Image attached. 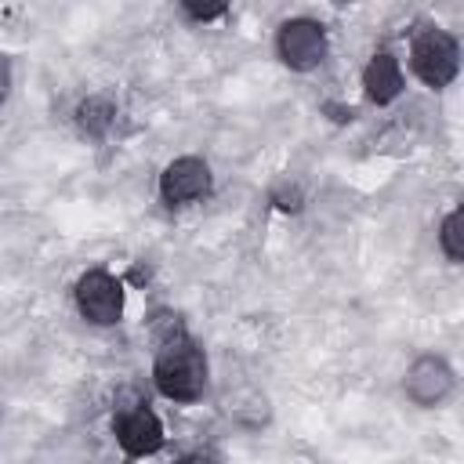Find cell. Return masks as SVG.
I'll return each instance as SVG.
<instances>
[{"mask_svg":"<svg viewBox=\"0 0 464 464\" xmlns=\"http://www.w3.org/2000/svg\"><path fill=\"white\" fill-rule=\"evenodd\" d=\"M156 388L174 399V402H196L207 388V355L199 344H192L188 337L178 344H167L156 352V366H152Z\"/></svg>","mask_w":464,"mask_h":464,"instance_id":"1","label":"cell"},{"mask_svg":"<svg viewBox=\"0 0 464 464\" xmlns=\"http://www.w3.org/2000/svg\"><path fill=\"white\" fill-rule=\"evenodd\" d=\"M149 337L156 341V348H167V344L185 341L188 334H185V323H181L178 312H170V308H156V312L149 315Z\"/></svg>","mask_w":464,"mask_h":464,"instance_id":"11","label":"cell"},{"mask_svg":"<svg viewBox=\"0 0 464 464\" xmlns=\"http://www.w3.org/2000/svg\"><path fill=\"white\" fill-rule=\"evenodd\" d=\"M116 123V105L105 98V94H91L76 105V127L87 134V138H105Z\"/></svg>","mask_w":464,"mask_h":464,"instance_id":"9","label":"cell"},{"mask_svg":"<svg viewBox=\"0 0 464 464\" xmlns=\"http://www.w3.org/2000/svg\"><path fill=\"white\" fill-rule=\"evenodd\" d=\"M439 246L450 261H464V210L453 207L439 225Z\"/></svg>","mask_w":464,"mask_h":464,"instance_id":"12","label":"cell"},{"mask_svg":"<svg viewBox=\"0 0 464 464\" xmlns=\"http://www.w3.org/2000/svg\"><path fill=\"white\" fill-rule=\"evenodd\" d=\"M76 308L94 326H112L123 315V283L105 268H91L76 279Z\"/></svg>","mask_w":464,"mask_h":464,"instance_id":"3","label":"cell"},{"mask_svg":"<svg viewBox=\"0 0 464 464\" xmlns=\"http://www.w3.org/2000/svg\"><path fill=\"white\" fill-rule=\"evenodd\" d=\"M362 87H366V98L373 105H388L402 94V69H399V58L388 54V51H377L366 69H362Z\"/></svg>","mask_w":464,"mask_h":464,"instance_id":"8","label":"cell"},{"mask_svg":"<svg viewBox=\"0 0 464 464\" xmlns=\"http://www.w3.org/2000/svg\"><path fill=\"white\" fill-rule=\"evenodd\" d=\"M174 464H210V460H207L203 453H188V457H178Z\"/></svg>","mask_w":464,"mask_h":464,"instance_id":"16","label":"cell"},{"mask_svg":"<svg viewBox=\"0 0 464 464\" xmlns=\"http://www.w3.org/2000/svg\"><path fill=\"white\" fill-rule=\"evenodd\" d=\"M272 199H276L279 210H301V203H304V196H301L297 185H279V188L272 192Z\"/></svg>","mask_w":464,"mask_h":464,"instance_id":"14","label":"cell"},{"mask_svg":"<svg viewBox=\"0 0 464 464\" xmlns=\"http://www.w3.org/2000/svg\"><path fill=\"white\" fill-rule=\"evenodd\" d=\"M181 11H185L192 22H214V18H221L228 7H225V4H185Z\"/></svg>","mask_w":464,"mask_h":464,"instance_id":"13","label":"cell"},{"mask_svg":"<svg viewBox=\"0 0 464 464\" xmlns=\"http://www.w3.org/2000/svg\"><path fill=\"white\" fill-rule=\"evenodd\" d=\"M457 388V373L442 355H420L402 377V392L417 406H442Z\"/></svg>","mask_w":464,"mask_h":464,"instance_id":"5","label":"cell"},{"mask_svg":"<svg viewBox=\"0 0 464 464\" xmlns=\"http://www.w3.org/2000/svg\"><path fill=\"white\" fill-rule=\"evenodd\" d=\"M276 51L283 65L308 72L326 58V29L315 18H290L276 33Z\"/></svg>","mask_w":464,"mask_h":464,"instance_id":"4","label":"cell"},{"mask_svg":"<svg viewBox=\"0 0 464 464\" xmlns=\"http://www.w3.org/2000/svg\"><path fill=\"white\" fill-rule=\"evenodd\" d=\"M225 406H228V417L246 424V428H261L268 420V399L261 392H254V388H243V392L228 395Z\"/></svg>","mask_w":464,"mask_h":464,"instance_id":"10","label":"cell"},{"mask_svg":"<svg viewBox=\"0 0 464 464\" xmlns=\"http://www.w3.org/2000/svg\"><path fill=\"white\" fill-rule=\"evenodd\" d=\"M207 192H210V167L199 156H178L160 174V196H163L167 207L203 199Z\"/></svg>","mask_w":464,"mask_h":464,"instance_id":"6","label":"cell"},{"mask_svg":"<svg viewBox=\"0 0 464 464\" xmlns=\"http://www.w3.org/2000/svg\"><path fill=\"white\" fill-rule=\"evenodd\" d=\"M410 65L428 87L442 91L460 72V47L446 29H424L410 47Z\"/></svg>","mask_w":464,"mask_h":464,"instance_id":"2","label":"cell"},{"mask_svg":"<svg viewBox=\"0 0 464 464\" xmlns=\"http://www.w3.org/2000/svg\"><path fill=\"white\" fill-rule=\"evenodd\" d=\"M7 91H11V58L0 54V102L7 98Z\"/></svg>","mask_w":464,"mask_h":464,"instance_id":"15","label":"cell"},{"mask_svg":"<svg viewBox=\"0 0 464 464\" xmlns=\"http://www.w3.org/2000/svg\"><path fill=\"white\" fill-rule=\"evenodd\" d=\"M116 442L127 457H152L163 446V424L149 406L138 402L116 417Z\"/></svg>","mask_w":464,"mask_h":464,"instance_id":"7","label":"cell"}]
</instances>
